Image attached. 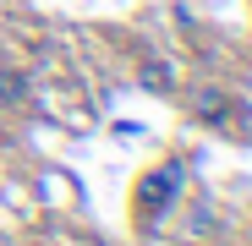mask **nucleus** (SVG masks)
<instances>
[{
    "mask_svg": "<svg viewBox=\"0 0 252 246\" xmlns=\"http://www.w3.org/2000/svg\"><path fill=\"white\" fill-rule=\"evenodd\" d=\"M22 99H28V77L0 71V104H22Z\"/></svg>",
    "mask_w": 252,
    "mask_h": 246,
    "instance_id": "3",
    "label": "nucleus"
},
{
    "mask_svg": "<svg viewBox=\"0 0 252 246\" xmlns=\"http://www.w3.org/2000/svg\"><path fill=\"white\" fill-rule=\"evenodd\" d=\"M197 115H203V120H214V126H220V120L230 115V99H225L220 88H208V93L197 99Z\"/></svg>",
    "mask_w": 252,
    "mask_h": 246,
    "instance_id": "2",
    "label": "nucleus"
},
{
    "mask_svg": "<svg viewBox=\"0 0 252 246\" xmlns=\"http://www.w3.org/2000/svg\"><path fill=\"white\" fill-rule=\"evenodd\" d=\"M181 181H187V164H164V170H154V175H143V186H137V208H143V219H159V214H170L176 208V197H181Z\"/></svg>",
    "mask_w": 252,
    "mask_h": 246,
    "instance_id": "1",
    "label": "nucleus"
},
{
    "mask_svg": "<svg viewBox=\"0 0 252 246\" xmlns=\"http://www.w3.org/2000/svg\"><path fill=\"white\" fill-rule=\"evenodd\" d=\"M137 82H143L148 93H164V88H170L176 77H170V66H143V71H137Z\"/></svg>",
    "mask_w": 252,
    "mask_h": 246,
    "instance_id": "4",
    "label": "nucleus"
}]
</instances>
